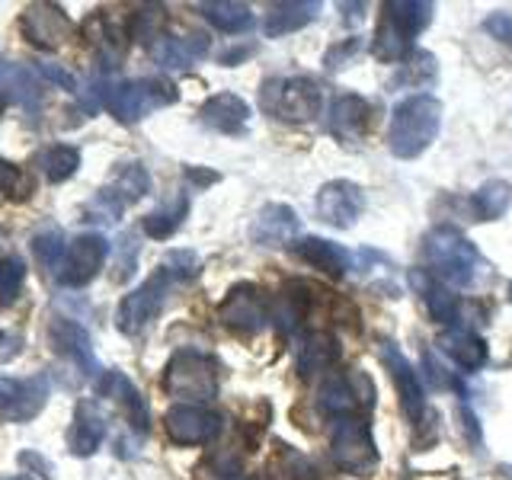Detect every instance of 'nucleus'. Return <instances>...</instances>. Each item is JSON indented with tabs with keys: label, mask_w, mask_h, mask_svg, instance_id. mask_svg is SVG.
I'll use <instances>...</instances> for the list:
<instances>
[{
	"label": "nucleus",
	"mask_w": 512,
	"mask_h": 480,
	"mask_svg": "<svg viewBox=\"0 0 512 480\" xmlns=\"http://www.w3.org/2000/svg\"><path fill=\"white\" fill-rule=\"evenodd\" d=\"M96 391H100V397H109V400H116V404L125 410L128 416V423H132V429H138L141 436L148 432L151 426V413H148V400L141 397V391L135 388L132 381H128L122 372H103L100 381H96Z\"/></svg>",
	"instance_id": "f3484780"
},
{
	"label": "nucleus",
	"mask_w": 512,
	"mask_h": 480,
	"mask_svg": "<svg viewBox=\"0 0 512 480\" xmlns=\"http://www.w3.org/2000/svg\"><path fill=\"white\" fill-rule=\"evenodd\" d=\"M0 336H4V333H0Z\"/></svg>",
	"instance_id": "3c124183"
},
{
	"label": "nucleus",
	"mask_w": 512,
	"mask_h": 480,
	"mask_svg": "<svg viewBox=\"0 0 512 480\" xmlns=\"http://www.w3.org/2000/svg\"><path fill=\"white\" fill-rule=\"evenodd\" d=\"M368 122V103L359 93H340L330 106V132L340 141H359Z\"/></svg>",
	"instance_id": "bb28decb"
},
{
	"label": "nucleus",
	"mask_w": 512,
	"mask_h": 480,
	"mask_svg": "<svg viewBox=\"0 0 512 480\" xmlns=\"http://www.w3.org/2000/svg\"><path fill=\"white\" fill-rule=\"evenodd\" d=\"M384 20H388L400 36H407L410 42L420 36L432 20V4L426 0H394V4H384Z\"/></svg>",
	"instance_id": "c85d7f7f"
},
{
	"label": "nucleus",
	"mask_w": 512,
	"mask_h": 480,
	"mask_svg": "<svg viewBox=\"0 0 512 480\" xmlns=\"http://www.w3.org/2000/svg\"><path fill=\"white\" fill-rule=\"evenodd\" d=\"M295 234H298V215L288 205H266L250 224V237L263 247L292 244Z\"/></svg>",
	"instance_id": "4be33fe9"
},
{
	"label": "nucleus",
	"mask_w": 512,
	"mask_h": 480,
	"mask_svg": "<svg viewBox=\"0 0 512 480\" xmlns=\"http://www.w3.org/2000/svg\"><path fill=\"white\" fill-rule=\"evenodd\" d=\"M368 404H372V381L365 375H330L317 391V407L333 420L359 416Z\"/></svg>",
	"instance_id": "6e6552de"
},
{
	"label": "nucleus",
	"mask_w": 512,
	"mask_h": 480,
	"mask_svg": "<svg viewBox=\"0 0 512 480\" xmlns=\"http://www.w3.org/2000/svg\"><path fill=\"white\" fill-rule=\"evenodd\" d=\"M202 122L221 135H237V132H244L250 122V106L240 100L237 93H215L212 100H205L202 106Z\"/></svg>",
	"instance_id": "5701e85b"
},
{
	"label": "nucleus",
	"mask_w": 512,
	"mask_h": 480,
	"mask_svg": "<svg viewBox=\"0 0 512 480\" xmlns=\"http://www.w3.org/2000/svg\"><path fill=\"white\" fill-rule=\"evenodd\" d=\"M423 256L432 276L455 288H474L477 279L487 272V263L477 253V247L458 228H448V224L432 228L423 237Z\"/></svg>",
	"instance_id": "f257e3e1"
},
{
	"label": "nucleus",
	"mask_w": 512,
	"mask_h": 480,
	"mask_svg": "<svg viewBox=\"0 0 512 480\" xmlns=\"http://www.w3.org/2000/svg\"><path fill=\"white\" fill-rule=\"evenodd\" d=\"M471 215L474 221H496L509 212L512 205V186L506 180H490L480 186L474 196H471Z\"/></svg>",
	"instance_id": "c756f323"
},
{
	"label": "nucleus",
	"mask_w": 512,
	"mask_h": 480,
	"mask_svg": "<svg viewBox=\"0 0 512 480\" xmlns=\"http://www.w3.org/2000/svg\"><path fill=\"white\" fill-rule=\"evenodd\" d=\"M48 400L45 375L36 378H0V416L10 423L32 420Z\"/></svg>",
	"instance_id": "4468645a"
},
{
	"label": "nucleus",
	"mask_w": 512,
	"mask_h": 480,
	"mask_svg": "<svg viewBox=\"0 0 512 480\" xmlns=\"http://www.w3.org/2000/svg\"><path fill=\"white\" fill-rule=\"evenodd\" d=\"M202 16L221 32H244L253 26V13L247 4H228V0H215V4H199Z\"/></svg>",
	"instance_id": "2f4dec72"
},
{
	"label": "nucleus",
	"mask_w": 512,
	"mask_h": 480,
	"mask_svg": "<svg viewBox=\"0 0 512 480\" xmlns=\"http://www.w3.org/2000/svg\"><path fill=\"white\" fill-rule=\"evenodd\" d=\"M103 439H106V416H103L100 404H93V400H80L77 410H74L71 432H68L71 455L90 458L96 448L103 445Z\"/></svg>",
	"instance_id": "6ab92c4d"
},
{
	"label": "nucleus",
	"mask_w": 512,
	"mask_h": 480,
	"mask_svg": "<svg viewBox=\"0 0 512 480\" xmlns=\"http://www.w3.org/2000/svg\"><path fill=\"white\" fill-rule=\"evenodd\" d=\"M42 74L48 77V80H55V84H61V87H68V90H74L77 87V80L71 77V74H64L58 64H42Z\"/></svg>",
	"instance_id": "49530a36"
},
{
	"label": "nucleus",
	"mask_w": 512,
	"mask_h": 480,
	"mask_svg": "<svg viewBox=\"0 0 512 480\" xmlns=\"http://www.w3.org/2000/svg\"><path fill=\"white\" fill-rule=\"evenodd\" d=\"M212 480H247L234 458H218L212 464Z\"/></svg>",
	"instance_id": "c03bdc74"
},
{
	"label": "nucleus",
	"mask_w": 512,
	"mask_h": 480,
	"mask_svg": "<svg viewBox=\"0 0 512 480\" xmlns=\"http://www.w3.org/2000/svg\"><path fill=\"white\" fill-rule=\"evenodd\" d=\"M439 349L448 359H455L461 368H468V372H477V368H484L490 362L487 343L468 327H448L439 336Z\"/></svg>",
	"instance_id": "393cba45"
},
{
	"label": "nucleus",
	"mask_w": 512,
	"mask_h": 480,
	"mask_svg": "<svg viewBox=\"0 0 512 480\" xmlns=\"http://www.w3.org/2000/svg\"><path fill=\"white\" fill-rule=\"evenodd\" d=\"M164 20V7H148L135 13V36L138 39H154V29Z\"/></svg>",
	"instance_id": "ea45409f"
},
{
	"label": "nucleus",
	"mask_w": 512,
	"mask_h": 480,
	"mask_svg": "<svg viewBox=\"0 0 512 480\" xmlns=\"http://www.w3.org/2000/svg\"><path fill=\"white\" fill-rule=\"evenodd\" d=\"M186 212H189L186 192H176V196H173L167 205L154 208V212H151L148 218H144V234L154 237V240H167V237L183 224Z\"/></svg>",
	"instance_id": "7c9ffc66"
},
{
	"label": "nucleus",
	"mask_w": 512,
	"mask_h": 480,
	"mask_svg": "<svg viewBox=\"0 0 512 480\" xmlns=\"http://www.w3.org/2000/svg\"><path fill=\"white\" fill-rule=\"evenodd\" d=\"M164 269L170 272L173 279H192V276H196V272H199V263H196V256H192V253L176 250V253H170V256H167Z\"/></svg>",
	"instance_id": "4c0bfd02"
},
{
	"label": "nucleus",
	"mask_w": 512,
	"mask_h": 480,
	"mask_svg": "<svg viewBox=\"0 0 512 480\" xmlns=\"http://www.w3.org/2000/svg\"><path fill=\"white\" fill-rule=\"evenodd\" d=\"M410 285L416 288V295H420V301L426 304V311H429L432 320H439V324H458L464 304L452 292H448L445 282H439L429 269H413L410 272Z\"/></svg>",
	"instance_id": "a211bd4d"
},
{
	"label": "nucleus",
	"mask_w": 512,
	"mask_h": 480,
	"mask_svg": "<svg viewBox=\"0 0 512 480\" xmlns=\"http://www.w3.org/2000/svg\"><path fill=\"white\" fill-rule=\"evenodd\" d=\"M0 100L7 103H16L29 112L39 109V100H42V84L39 77L32 74L26 64H13V61H4L0 58Z\"/></svg>",
	"instance_id": "aec40b11"
},
{
	"label": "nucleus",
	"mask_w": 512,
	"mask_h": 480,
	"mask_svg": "<svg viewBox=\"0 0 512 480\" xmlns=\"http://www.w3.org/2000/svg\"><path fill=\"white\" fill-rule=\"evenodd\" d=\"M442 128V103L429 93H416L404 100L388 125V148L394 157H420Z\"/></svg>",
	"instance_id": "f03ea898"
},
{
	"label": "nucleus",
	"mask_w": 512,
	"mask_h": 480,
	"mask_svg": "<svg viewBox=\"0 0 512 480\" xmlns=\"http://www.w3.org/2000/svg\"><path fill=\"white\" fill-rule=\"evenodd\" d=\"M109 244L103 234H80L74 244L68 247V256L58 269V282L68 288H84L100 276V269L106 263Z\"/></svg>",
	"instance_id": "9b49d317"
},
{
	"label": "nucleus",
	"mask_w": 512,
	"mask_h": 480,
	"mask_svg": "<svg viewBox=\"0 0 512 480\" xmlns=\"http://www.w3.org/2000/svg\"><path fill=\"white\" fill-rule=\"evenodd\" d=\"M32 256H36L42 269L55 272V276H58L64 256H68V247H64L61 231L58 228H42L36 237H32Z\"/></svg>",
	"instance_id": "72a5a7b5"
},
{
	"label": "nucleus",
	"mask_w": 512,
	"mask_h": 480,
	"mask_svg": "<svg viewBox=\"0 0 512 480\" xmlns=\"http://www.w3.org/2000/svg\"><path fill=\"white\" fill-rule=\"evenodd\" d=\"M164 429L176 445H205L221 432V416L205 404H176L164 416Z\"/></svg>",
	"instance_id": "9d476101"
},
{
	"label": "nucleus",
	"mask_w": 512,
	"mask_h": 480,
	"mask_svg": "<svg viewBox=\"0 0 512 480\" xmlns=\"http://www.w3.org/2000/svg\"><path fill=\"white\" fill-rule=\"evenodd\" d=\"M164 388L170 397H180L183 404H205L218 391V365L199 349H180L167 362Z\"/></svg>",
	"instance_id": "20e7f679"
},
{
	"label": "nucleus",
	"mask_w": 512,
	"mask_h": 480,
	"mask_svg": "<svg viewBox=\"0 0 512 480\" xmlns=\"http://www.w3.org/2000/svg\"><path fill=\"white\" fill-rule=\"evenodd\" d=\"M151 55L154 61L160 64V68H167V71H186L192 68L199 58L208 55V39L199 36V32H192V36H164V39H157L151 45Z\"/></svg>",
	"instance_id": "412c9836"
},
{
	"label": "nucleus",
	"mask_w": 512,
	"mask_h": 480,
	"mask_svg": "<svg viewBox=\"0 0 512 480\" xmlns=\"http://www.w3.org/2000/svg\"><path fill=\"white\" fill-rule=\"evenodd\" d=\"M48 340H52V349L58 356L68 359L80 375H96V356H93V346H90V336L87 330L74 324L68 317H52L48 324Z\"/></svg>",
	"instance_id": "2eb2a0df"
},
{
	"label": "nucleus",
	"mask_w": 512,
	"mask_h": 480,
	"mask_svg": "<svg viewBox=\"0 0 512 480\" xmlns=\"http://www.w3.org/2000/svg\"><path fill=\"white\" fill-rule=\"evenodd\" d=\"M148 186H151V176H148V170H144L141 164H128L122 173H119V180L109 186V192L116 196L122 205H132V202H138L144 192H148Z\"/></svg>",
	"instance_id": "f704fd0d"
},
{
	"label": "nucleus",
	"mask_w": 512,
	"mask_h": 480,
	"mask_svg": "<svg viewBox=\"0 0 512 480\" xmlns=\"http://www.w3.org/2000/svg\"><path fill=\"white\" fill-rule=\"evenodd\" d=\"M176 279L170 276V272L160 266L151 279H144L135 292H128L119 304V311H116V327L125 333V336H138L144 327L151 324V320L157 317V311L164 308V301H167V292H170V285Z\"/></svg>",
	"instance_id": "0eeeda50"
},
{
	"label": "nucleus",
	"mask_w": 512,
	"mask_h": 480,
	"mask_svg": "<svg viewBox=\"0 0 512 480\" xmlns=\"http://www.w3.org/2000/svg\"><path fill=\"white\" fill-rule=\"evenodd\" d=\"M317 218L330 224V228H352V224L359 221L362 208H365V192L349 183V180H333V183H324L317 192Z\"/></svg>",
	"instance_id": "f8f14e48"
},
{
	"label": "nucleus",
	"mask_w": 512,
	"mask_h": 480,
	"mask_svg": "<svg viewBox=\"0 0 512 480\" xmlns=\"http://www.w3.org/2000/svg\"><path fill=\"white\" fill-rule=\"evenodd\" d=\"M4 192H13V196H29V192H23V173L13 164H7V160H0V196H4Z\"/></svg>",
	"instance_id": "79ce46f5"
},
{
	"label": "nucleus",
	"mask_w": 512,
	"mask_h": 480,
	"mask_svg": "<svg viewBox=\"0 0 512 480\" xmlns=\"http://www.w3.org/2000/svg\"><path fill=\"white\" fill-rule=\"evenodd\" d=\"M324 93L311 77H272L260 90V106L282 122H308L320 112Z\"/></svg>",
	"instance_id": "39448f33"
},
{
	"label": "nucleus",
	"mask_w": 512,
	"mask_h": 480,
	"mask_svg": "<svg viewBox=\"0 0 512 480\" xmlns=\"http://www.w3.org/2000/svg\"><path fill=\"white\" fill-rule=\"evenodd\" d=\"M320 4H311V0H282V4H269L266 16H263V32L269 39H279L285 32H295L301 26H308L311 20H317Z\"/></svg>",
	"instance_id": "cd10ccee"
},
{
	"label": "nucleus",
	"mask_w": 512,
	"mask_h": 480,
	"mask_svg": "<svg viewBox=\"0 0 512 480\" xmlns=\"http://www.w3.org/2000/svg\"><path fill=\"white\" fill-rule=\"evenodd\" d=\"M292 253L298 256V260H304L308 266L327 272V276L340 279L349 272V253L333 244V240H324V237H301L292 244Z\"/></svg>",
	"instance_id": "b1692460"
},
{
	"label": "nucleus",
	"mask_w": 512,
	"mask_h": 480,
	"mask_svg": "<svg viewBox=\"0 0 512 480\" xmlns=\"http://www.w3.org/2000/svg\"><path fill=\"white\" fill-rule=\"evenodd\" d=\"M218 317H221L224 327H231L237 333H260L269 324L263 292L250 282H240L231 288L228 298L221 301Z\"/></svg>",
	"instance_id": "ddd939ff"
},
{
	"label": "nucleus",
	"mask_w": 512,
	"mask_h": 480,
	"mask_svg": "<svg viewBox=\"0 0 512 480\" xmlns=\"http://www.w3.org/2000/svg\"><path fill=\"white\" fill-rule=\"evenodd\" d=\"M484 29L490 32L493 39H500V42H509L512 45V16L509 13H493L484 20Z\"/></svg>",
	"instance_id": "37998d69"
},
{
	"label": "nucleus",
	"mask_w": 512,
	"mask_h": 480,
	"mask_svg": "<svg viewBox=\"0 0 512 480\" xmlns=\"http://www.w3.org/2000/svg\"><path fill=\"white\" fill-rule=\"evenodd\" d=\"M26 282V263L20 256H7L0 260V304H13L20 288Z\"/></svg>",
	"instance_id": "e433bc0d"
},
{
	"label": "nucleus",
	"mask_w": 512,
	"mask_h": 480,
	"mask_svg": "<svg viewBox=\"0 0 512 480\" xmlns=\"http://www.w3.org/2000/svg\"><path fill=\"white\" fill-rule=\"evenodd\" d=\"M381 359H384V365H388V372L394 378V388H397V397H400V410H404V416L416 426L426 416L420 372H416L413 362L391 340H381Z\"/></svg>",
	"instance_id": "1a4fd4ad"
},
{
	"label": "nucleus",
	"mask_w": 512,
	"mask_h": 480,
	"mask_svg": "<svg viewBox=\"0 0 512 480\" xmlns=\"http://www.w3.org/2000/svg\"><path fill=\"white\" fill-rule=\"evenodd\" d=\"M71 20L64 16L61 7L52 4H29L23 13V32L32 45L39 48H58L64 39L71 36Z\"/></svg>",
	"instance_id": "dca6fc26"
},
{
	"label": "nucleus",
	"mask_w": 512,
	"mask_h": 480,
	"mask_svg": "<svg viewBox=\"0 0 512 480\" xmlns=\"http://www.w3.org/2000/svg\"><path fill=\"white\" fill-rule=\"evenodd\" d=\"M39 167H42L48 183H64L68 176L77 173V167H80V151L71 148V144H52V148L42 151Z\"/></svg>",
	"instance_id": "473e14b6"
},
{
	"label": "nucleus",
	"mask_w": 512,
	"mask_h": 480,
	"mask_svg": "<svg viewBox=\"0 0 512 480\" xmlns=\"http://www.w3.org/2000/svg\"><path fill=\"white\" fill-rule=\"evenodd\" d=\"M340 359V346L330 333H308L304 340H298L295 346V365L301 378H311V375H320V372H330Z\"/></svg>",
	"instance_id": "a878e982"
},
{
	"label": "nucleus",
	"mask_w": 512,
	"mask_h": 480,
	"mask_svg": "<svg viewBox=\"0 0 512 480\" xmlns=\"http://www.w3.org/2000/svg\"><path fill=\"white\" fill-rule=\"evenodd\" d=\"M432 80H436V58L429 52H413L404 71L397 74V87H426Z\"/></svg>",
	"instance_id": "c9c22d12"
},
{
	"label": "nucleus",
	"mask_w": 512,
	"mask_h": 480,
	"mask_svg": "<svg viewBox=\"0 0 512 480\" xmlns=\"http://www.w3.org/2000/svg\"><path fill=\"white\" fill-rule=\"evenodd\" d=\"M176 87L164 77H138V80H122V84H106L103 87V106L116 116L119 122H141L148 112L164 109L176 103Z\"/></svg>",
	"instance_id": "7ed1b4c3"
},
{
	"label": "nucleus",
	"mask_w": 512,
	"mask_h": 480,
	"mask_svg": "<svg viewBox=\"0 0 512 480\" xmlns=\"http://www.w3.org/2000/svg\"><path fill=\"white\" fill-rule=\"evenodd\" d=\"M20 464L26 468V474H29V471H36V474H42V477H52V474H55L52 464H48L45 458H39L36 452H23V455H20Z\"/></svg>",
	"instance_id": "a18cd8bd"
},
{
	"label": "nucleus",
	"mask_w": 512,
	"mask_h": 480,
	"mask_svg": "<svg viewBox=\"0 0 512 480\" xmlns=\"http://www.w3.org/2000/svg\"><path fill=\"white\" fill-rule=\"evenodd\" d=\"M509 298H512V285H509Z\"/></svg>",
	"instance_id": "8fccbe9b"
},
{
	"label": "nucleus",
	"mask_w": 512,
	"mask_h": 480,
	"mask_svg": "<svg viewBox=\"0 0 512 480\" xmlns=\"http://www.w3.org/2000/svg\"><path fill=\"white\" fill-rule=\"evenodd\" d=\"M362 52V42L359 39H346L343 45H333L330 52H327V58H324V64L330 71H336V68H343V64L352 58V55H359Z\"/></svg>",
	"instance_id": "a19ab883"
},
{
	"label": "nucleus",
	"mask_w": 512,
	"mask_h": 480,
	"mask_svg": "<svg viewBox=\"0 0 512 480\" xmlns=\"http://www.w3.org/2000/svg\"><path fill=\"white\" fill-rule=\"evenodd\" d=\"M330 452H333L336 468L346 474L365 477L378 468V448L372 439V429H368L362 416H340V420L333 423Z\"/></svg>",
	"instance_id": "423d86ee"
},
{
	"label": "nucleus",
	"mask_w": 512,
	"mask_h": 480,
	"mask_svg": "<svg viewBox=\"0 0 512 480\" xmlns=\"http://www.w3.org/2000/svg\"><path fill=\"white\" fill-rule=\"evenodd\" d=\"M186 180H192L196 186H208V183H215L218 180V173H202L196 167H186Z\"/></svg>",
	"instance_id": "de8ad7c7"
},
{
	"label": "nucleus",
	"mask_w": 512,
	"mask_h": 480,
	"mask_svg": "<svg viewBox=\"0 0 512 480\" xmlns=\"http://www.w3.org/2000/svg\"><path fill=\"white\" fill-rule=\"evenodd\" d=\"M0 480H29V477H0Z\"/></svg>",
	"instance_id": "09e8293b"
},
{
	"label": "nucleus",
	"mask_w": 512,
	"mask_h": 480,
	"mask_svg": "<svg viewBox=\"0 0 512 480\" xmlns=\"http://www.w3.org/2000/svg\"><path fill=\"white\" fill-rule=\"evenodd\" d=\"M426 375H429V381L436 384V388H442V391H461V381L448 372L445 365H439L432 356H426Z\"/></svg>",
	"instance_id": "58836bf2"
}]
</instances>
